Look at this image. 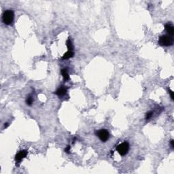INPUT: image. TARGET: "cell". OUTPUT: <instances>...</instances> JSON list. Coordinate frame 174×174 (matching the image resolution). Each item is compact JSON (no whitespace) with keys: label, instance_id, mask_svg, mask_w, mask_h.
<instances>
[{"label":"cell","instance_id":"cell-10","mask_svg":"<svg viewBox=\"0 0 174 174\" xmlns=\"http://www.w3.org/2000/svg\"><path fill=\"white\" fill-rule=\"evenodd\" d=\"M66 44H67V46L69 50L70 51H72V50H73V46H72V43H71V41L70 40V39H68L67 40Z\"/></svg>","mask_w":174,"mask_h":174},{"label":"cell","instance_id":"cell-12","mask_svg":"<svg viewBox=\"0 0 174 174\" xmlns=\"http://www.w3.org/2000/svg\"><path fill=\"white\" fill-rule=\"evenodd\" d=\"M152 114L153 113L152 112H148V113L146 114V120H148V119H150L152 116Z\"/></svg>","mask_w":174,"mask_h":174},{"label":"cell","instance_id":"cell-15","mask_svg":"<svg viewBox=\"0 0 174 174\" xmlns=\"http://www.w3.org/2000/svg\"><path fill=\"white\" fill-rule=\"evenodd\" d=\"M170 142H171V148H174V141L173 140V139H171Z\"/></svg>","mask_w":174,"mask_h":174},{"label":"cell","instance_id":"cell-1","mask_svg":"<svg viewBox=\"0 0 174 174\" xmlns=\"http://www.w3.org/2000/svg\"><path fill=\"white\" fill-rule=\"evenodd\" d=\"M2 20H3V22L4 23L5 25H10L13 22V20H14V12L12 10H5L3 16H2Z\"/></svg>","mask_w":174,"mask_h":174},{"label":"cell","instance_id":"cell-7","mask_svg":"<svg viewBox=\"0 0 174 174\" xmlns=\"http://www.w3.org/2000/svg\"><path fill=\"white\" fill-rule=\"evenodd\" d=\"M67 91V89L66 87H65V86H61V87L57 89L56 93H55V94H57L59 97H62V96H63V95H65L66 94Z\"/></svg>","mask_w":174,"mask_h":174},{"label":"cell","instance_id":"cell-8","mask_svg":"<svg viewBox=\"0 0 174 174\" xmlns=\"http://www.w3.org/2000/svg\"><path fill=\"white\" fill-rule=\"evenodd\" d=\"M61 74L63 75V80H65V81H67V80H68L70 79V76H69V74H68L67 70L66 69L61 70Z\"/></svg>","mask_w":174,"mask_h":174},{"label":"cell","instance_id":"cell-5","mask_svg":"<svg viewBox=\"0 0 174 174\" xmlns=\"http://www.w3.org/2000/svg\"><path fill=\"white\" fill-rule=\"evenodd\" d=\"M27 155V151L26 150H21L19 151V152L16 154V155L15 156V160L16 162L19 163L21 160L23 159L25 157H26V156Z\"/></svg>","mask_w":174,"mask_h":174},{"label":"cell","instance_id":"cell-13","mask_svg":"<svg viewBox=\"0 0 174 174\" xmlns=\"http://www.w3.org/2000/svg\"><path fill=\"white\" fill-rule=\"evenodd\" d=\"M70 146H68L66 147V148L65 149V152H67V153H69L70 152Z\"/></svg>","mask_w":174,"mask_h":174},{"label":"cell","instance_id":"cell-4","mask_svg":"<svg viewBox=\"0 0 174 174\" xmlns=\"http://www.w3.org/2000/svg\"><path fill=\"white\" fill-rule=\"evenodd\" d=\"M97 135L99 137V138L103 141L105 142L108 139L109 136V132L105 130V129H101V130H99L98 131H97L96 133Z\"/></svg>","mask_w":174,"mask_h":174},{"label":"cell","instance_id":"cell-9","mask_svg":"<svg viewBox=\"0 0 174 174\" xmlns=\"http://www.w3.org/2000/svg\"><path fill=\"white\" fill-rule=\"evenodd\" d=\"M74 56V52H72V51H67V52L65 53L64 55H63V56L62 57V59H70L71 57Z\"/></svg>","mask_w":174,"mask_h":174},{"label":"cell","instance_id":"cell-11","mask_svg":"<svg viewBox=\"0 0 174 174\" xmlns=\"http://www.w3.org/2000/svg\"><path fill=\"white\" fill-rule=\"evenodd\" d=\"M33 99L31 97H27V100H26V103H27V104L28 105H31L32 104H33Z\"/></svg>","mask_w":174,"mask_h":174},{"label":"cell","instance_id":"cell-6","mask_svg":"<svg viewBox=\"0 0 174 174\" xmlns=\"http://www.w3.org/2000/svg\"><path fill=\"white\" fill-rule=\"evenodd\" d=\"M165 30L167 31V32L169 33V35L172 36L174 34V26L171 23H167L165 25Z\"/></svg>","mask_w":174,"mask_h":174},{"label":"cell","instance_id":"cell-2","mask_svg":"<svg viewBox=\"0 0 174 174\" xmlns=\"http://www.w3.org/2000/svg\"><path fill=\"white\" fill-rule=\"evenodd\" d=\"M159 42L161 46H170L173 45V44H174V39L172 38V36L165 35H163V36L160 37Z\"/></svg>","mask_w":174,"mask_h":174},{"label":"cell","instance_id":"cell-14","mask_svg":"<svg viewBox=\"0 0 174 174\" xmlns=\"http://www.w3.org/2000/svg\"><path fill=\"white\" fill-rule=\"evenodd\" d=\"M169 93H170V95H171V99L174 100V92L172 91V90H169Z\"/></svg>","mask_w":174,"mask_h":174},{"label":"cell","instance_id":"cell-3","mask_svg":"<svg viewBox=\"0 0 174 174\" xmlns=\"http://www.w3.org/2000/svg\"><path fill=\"white\" fill-rule=\"evenodd\" d=\"M116 150L118 152V154L121 156H124L128 153L129 150V144L127 141H124L119 144L116 147Z\"/></svg>","mask_w":174,"mask_h":174}]
</instances>
